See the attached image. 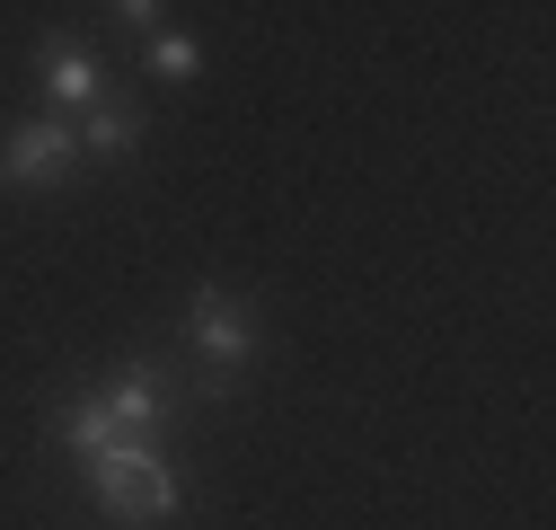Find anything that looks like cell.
<instances>
[{"mask_svg": "<svg viewBox=\"0 0 556 530\" xmlns=\"http://www.w3.org/2000/svg\"><path fill=\"white\" fill-rule=\"evenodd\" d=\"M89 478H98V504L115 513V521H132V530H160V521H177V469L151 451V442H115L106 459H89Z\"/></svg>", "mask_w": 556, "mask_h": 530, "instance_id": "cell-1", "label": "cell"}, {"mask_svg": "<svg viewBox=\"0 0 556 530\" xmlns=\"http://www.w3.org/2000/svg\"><path fill=\"white\" fill-rule=\"evenodd\" d=\"M72 168H80V132L62 115H36V124L0 132V186H62Z\"/></svg>", "mask_w": 556, "mask_h": 530, "instance_id": "cell-2", "label": "cell"}, {"mask_svg": "<svg viewBox=\"0 0 556 530\" xmlns=\"http://www.w3.org/2000/svg\"><path fill=\"white\" fill-rule=\"evenodd\" d=\"M98 407L115 416V433H124V442H160V433H168V416H177V380H168L160 363H124V371L98 389Z\"/></svg>", "mask_w": 556, "mask_h": 530, "instance_id": "cell-3", "label": "cell"}, {"mask_svg": "<svg viewBox=\"0 0 556 530\" xmlns=\"http://www.w3.org/2000/svg\"><path fill=\"white\" fill-rule=\"evenodd\" d=\"M186 337H194V354L213 363V371H239V363L256 354V318H248V301H239V292L203 283V292H194V310H186Z\"/></svg>", "mask_w": 556, "mask_h": 530, "instance_id": "cell-4", "label": "cell"}, {"mask_svg": "<svg viewBox=\"0 0 556 530\" xmlns=\"http://www.w3.org/2000/svg\"><path fill=\"white\" fill-rule=\"evenodd\" d=\"M45 98L89 115V106L106 98V62H98V53H80V45H45Z\"/></svg>", "mask_w": 556, "mask_h": 530, "instance_id": "cell-5", "label": "cell"}, {"mask_svg": "<svg viewBox=\"0 0 556 530\" xmlns=\"http://www.w3.org/2000/svg\"><path fill=\"white\" fill-rule=\"evenodd\" d=\"M132 142H142V115H132V106L98 98V106L80 115V160H115V151H132Z\"/></svg>", "mask_w": 556, "mask_h": 530, "instance_id": "cell-6", "label": "cell"}, {"mask_svg": "<svg viewBox=\"0 0 556 530\" xmlns=\"http://www.w3.org/2000/svg\"><path fill=\"white\" fill-rule=\"evenodd\" d=\"M53 433H62V442H72L80 459H106V451L124 442V433H115V416L98 407V398H72V407H62V416H53Z\"/></svg>", "mask_w": 556, "mask_h": 530, "instance_id": "cell-7", "label": "cell"}, {"mask_svg": "<svg viewBox=\"0 0 556 530\" xmlns=\"http://www.w3.org/2000/svg\"><path fill=\"white\" fill-rule=\"evenodd\" d=\"M151 72H160V80H194V72H203V53H194L186 36H151Z\"/></svg>", "mask_w": 556, "mask_h": 530, "instance_id": "cell-8", "label": "cell"}]
</instances>
